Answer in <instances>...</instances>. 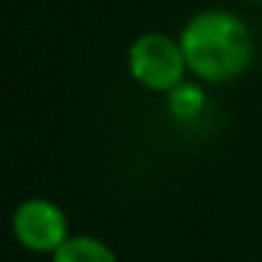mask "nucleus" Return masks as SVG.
Returning <instances> with one entry per match:
<instances>
[{
    "mask_svg": "<svg viewBox=\"0 0 262 262\" xmlns=\"http://www.w3.org/2000/svg\"><path fill=\"white\" fill-rule=\"evenodd\" d=\"M181 48L194 79L223 85L239 79L254 62V34L239 14L228 9H203L183 23Z\"/></svg>",
    "mask_w": 262,
    "mask_h": 262,
    "instance_id": "obj_1",
    "label": "nucleus"
},
{
    "mask_svg": "<svg viewBox=\"0 0 262 262\" xmlns=\"http://www.w3.org/2000/svg\"><path fill=\"white\" fill-rule=\"evenodd\" d=\"M127 71L130 76L152 93H169L186 82V57L178 37L164 31H144L127 48Z\"/></svg>",
    "mask_w": 262,
    "mask_h": 262,
    "instance_id": "obj_2",
    "label": "nucleus"
},
{
    "mask_svg": "<svg viewBox=\"0 0 262 262\" xmlns=\"http://www.w3.org/2000/svg\"><path fill=\"white\" fill-rule=\"evenodd\" d=\"M12 234L31 254H57L71 239L68 217L62 206L48 198H29L14 209Z\"/></svg>",
    "mask_w": 262,
    "mask_h": 262,
    "instance_id": "obj_3",
    "label": "nucleus"
},
{
    "mask_svg": "<svg viewBox=\"0 0 262 262\" xmlns=\"http://www.w3.org/2000/svg\"><path fill=\"white\" fill-rule=\"evenodd\" d=\"M51 262H119L107 243L91 234H76L71 237L57 254H51Z\"/></svg>",
    "mask_w": 262,
    "mask_h": 262,
    "instance_id": "obj_4",
    "label": "nucleus"
},
{
    "mask_svg": "<svg viewBox=\"0 0 262 262\" xmlns=\"http://www.w3.org/2000/svg\"><path fill=\"white\" fill-rule=\"evenodd\" d=\"M166 107H169L172 119L178 121H194L206 107V93L198 82H181L175 91L166 93Z\"/></svg>",
    "mask_w": 262,
    "mask_h": 262,
    "instance_id": "obj_5",
    "label": "nucleus"
}]
</instances>
